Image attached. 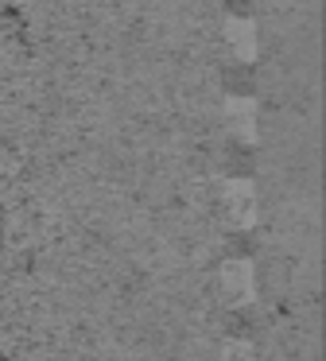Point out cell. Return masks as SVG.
Here are the masks:
<instances>
[{"label": "cell", "mask_w": 326, "mask_h": 361, "mask_svg": "<svg viewBox=\"0 0 326 361\" xmlns=\"http://www.w3.org/2000/svg\"><path fill=\"white\" fill-rule=\"evenodd\" d=\"M229 121H233V133H237L241 140H253V105L229 102Z\"/></svg>", "instance_id": "277c9868"}, {"label": "cell", "mask_w": 326, "mask_h": 361, "mask_svg": "<svg viewBox=\"0 0 326 361\" xmlns=\"http://www.w3.org/2000/svg\"><path fill=\"white\" fill-rule=\"evenodd\" d=\"M225 39H229V47H233L237 59H253L256 55V27H253V20L233 16L229 24H225Z\"/></svg>", "instance_id": "3957f363"}, {"label": "cell", "mask_w": 326, "mask_h": 361, "mask_svg": "<svg viewBox=\"0 0 326 361\" xmlns=\"http://www.w3.org/2000/svg\"><path fill=\"white\" fill-rule=\"evenodd\" d=\"M225 210H229V221L237 229L253 226L256 221V190H253V183L233 179L229 187H225Z\"/></svg>", "instance_id": "7a4b0ae2"}, {"label": "cell", "mask_w": 326, "mask_h": 361, "mask_svg": "<svg viewBox=\"0 0 326 361\" xmlns=\"http://www.w3.org/2000/svg\"><path fill=\"white\" fill-rule=\"evenodd\" d=\"M222 291H225V299L237 303V307L253 303V295H256L253 264H248V260H225L222 264Z\"/></svg>", "instance_id": "6da1fadb"}, {"label": "cell", "mask_w": 326, "mask_h": 361, "mask_svg": "<svg viewBox=\"0 0 326 361\" xmlns=\"http://www.w3.org/2000/svg\"><path fill=\"white\" fill-rule=\"evenodd\" d=\"M222 361H256V350L248 342H241V338H233V342H225Z\"/></svg>", "instance_id": "5b68a950"}]
</instances>
